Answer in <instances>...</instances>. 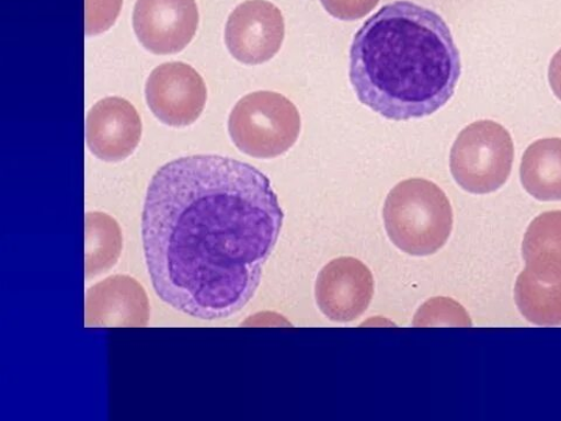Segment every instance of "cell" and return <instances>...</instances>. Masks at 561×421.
Instances as JSON below:
<instances>
[{"mask_svg":"<svg viewBox=\"0 0 561 421\" xmlns=\"http://www.w3.org/2000/svg\"><path fill=\"white\" fill-rule=\"evenodd\" d=\"M461 57L443 18L410 2L381 8L355 35L350 81L360 103L385 118H423L445 107Z\"/></svg>","mask_w":561,"mask_h":421,"instance_id":"7a4b0ae2","label":"cell"},{"mask_svg":"<svg viewBox=\"0 0 561 421\" xmlns=\"http://www.w3.org/2000/svg\"><path fill=\"white\" fill-rule=\"evenodd\" d=\"M515 300L529 322L540 327L561 326V278H541L525 269L517 278Z\"/></svg>","mask_w":561,"mask_h":421,"instance_id":"5bb4252c","label":"cell"},{"mask_svg":"<svg viewBox=\"0 0 561 421\" xmlns=\"http://www.w3.org/2000/svg\"><path fill=\"white\" fill-rule=\"evenodd\" d=\"M549 81L554 95L561 101V48L556 53L549 68Z\"/></svg>","mask_w":561,"mask_h":421,"instance_id":"ac0fdd59","label":"cell"},{"mask_svg":"<svg viewBox=\"0 0 561 421\" xmlns=\"http://www.w3.org/2000/svg\"><path fill=\"white\" fill-rule=\"evenodd\" d=\"M526 269L547 280L561 278V210L538 216L523 240Z\"/></svg>","mask_w":561,"mask_h":421,"instance_id":"4fadbf2b","label":"cell"},{"mask_svg":"<svg viewBox=\"0 0 561 421\" xmlns=\"http://www.w3.org/2000/svg\"><path fill=\"white\" fill-rule=\"evenodd\" d=\"M374 294V275L356 258L342 257L330 261L316 281V303L333 322L347 323L359 319L370 306Z\"/></svg>","mask_w":561,"mask_h":421,"instance_id":"ba28073f","label":"cell"},{"mask_svg":"<svg viewBox=\"0 0 561 421\" xmlns=\"http://www.w3.org/2000/svg\"><path fill=\"white\" fill-rule=\"evenodd\" d=\"M150 318L148 296L128 275H114L88 289L84 322L88 328H145Z\"/></svg>","mask_w":561,"mask_h":421,"instance_id":"30bf717a","label":"cell"},{"mask_svg":"<svg viewBox=\"0 0 561 421\" xmlns=\"http://www.w3.org/2000/svg\"><path fill=\"white\" fill-rule=\"evenodd\" d=\"M123 0H85V34L107 32L117 20Z\"/></svg>","mask_w":561,"mask_h":421,"instance_id":"2e32d148","label":"cell"},{"mask_svg":"<svg viewBox=\"0 0 561 421\" xmlns=\"http://www.w3.org/2000/svg\"><path fill=\"white\" fill-rule=\"evenodd\" d=\"M329 14L341 21H358L370 13L379 0H321Z\"/></svg>","mask_w":561,"mask_h":421,"instance_id":"e0dca14e","label":"cell"},{"mask_svg":"<svg viewBox=\"0 0 561 421\" xmlns=\"http://www.w3.org/2000/svg\"><path fill=\"white\" fill-rule=\"evenodd\" d=\"M140 137L142 121L125 99H103L88 113L87 146L104 162L126 160L138 147Z\"/></svg>","mask_w":561,"mask_h":421,"instance_id":"8fae6325","label":"cell"},{"mask_svg":"<svg viewBox=\"0 0 561 421\" xmlns=\"http://www.w3.org/2000/svg\"><path fill=\"white\" fill-rule=\"evenodd\" d=\"M134 30L154 55H174L195 37L199 26L196 0H137Z\"/></svg>","mask_w":561,"mask_h":421,"instance_id":"9c48e42d","label":"cell"},{"mask_svg":"<svg viewBox=\"0 0 561 421\" xmlns=\"http://www.w3.org/2000/svg\"><path fill=\"white\" fill-rule=\"evenodd\" d=\"M285 39L283 13L267 0H248L228 18L225 42L240 62L260 65L273 59Z\"/></svg>","mask_w":561,"mask_h":421,"instance_id":"52a82bcc","label":"cell"},{"mask_svg":"<svg viewBox=\"0 0 561 421\" xmlns=\"http://www.w3.org/2000/svg\"><path fill=\"white\" fill-rule=\"evenodd\" d=\"M228 132L236 147L255 158L287 152L301 133V116L286 96L261 91L243 96L233 109Z\"/></svg>","mask_w":561,"mask_h":421,"instance_id":"277c9868","label":"cell"},{"mask_svg":"<svg viewBox=\"0 0 561 421\" xmlns=\"http://www.w3.org/2000/svg\"><path fill=\"white\" fill-rule=\"evenodd\" d=\"M84 272L87 278L112 270L122 252V232L117 221L102 213L85 216Z\"/></svg>","mask_w":561,"mask_h":421,"instance_id":"9a60e30c","label":"cell"},{"mask_svg":"<svg viewBox=\"0 0 561 421\" xmlns=\"http://www.w3.org/2000/svg\"><path fill=\"white\" fill-rule=\"evenodd\" d=\"M146 96L153 115L171 127H186L202 115L206 84L197 70L184 62H168L152 70Z\"/></svg>","mask_w":561,"mask_h":421,"instance_id":"8992f818","label":"cell"},{"mask_svg":"<svg viewBox=\"0 0 561 421\" xmlns=\"http://www.w3.org/2000/svg\"><path fill=\"white\" fill-rule=\"evenodd\" d=\"M382 216L391 241L414 257L443 249L453 230V209L446 193L423 179L396 185L385 201Z\"/></svg>","mask_w":561,"mask_h":421,"instance_id":"3957f363","label":"cell"},{"mask_svg":"<svg viewBox=\"0 0 561 421\" xmlns=\"http://www.w3.org/2000/svg\"><path fill=\"white\" fill-rule=\"evenodd\" d=\"M514 143L499 123H471L456 138L450 151V171L463 190L485 195L502 187L512 173Z\"/></svg>","mask_w":561,"mask_h":421,"instance_id":"5b68a950","label":"cell"},{"mask_svg":"<svg viewBox=\"0 0 561 421\" xmlns=\"http://www.w3.org/2000/svg\"><path fill=\"white\" fill-rule=\"evenodd\" d=\"M520 181L538 201H561V138L539 139L525 150Z\"/></svg>","mask_w":561,"mask_h":421,"instance_id":"7c38bea8","label":"cell"},{"mask_svg":"<svg viewBox=\"0 0 561 421\" xmlns=\"http://www.w3.org/2000/svg\"><path fill=\"white\" fill-rule=\"evenodd\" d=\"M284 218L270 179L249 163L196 155L165 164L142 218L156 294L193 318H230L255 295Z\"/></svg>","mask_w":561,"mask_h":421,"instance_id":"6da1fadb","label":"cell"}]
</instances>
